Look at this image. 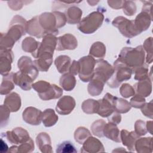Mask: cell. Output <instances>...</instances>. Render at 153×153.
Wrapping results in <instances>:
<instances>
[{
    "mask_svg": "<svg viewBox=\"0 0 153 153\" xmlns=\"http://www.w3.org/2000/svg\"><path fill=\"white\" fill-rule=\"evenodd\" d=\"M63 94V90L56 84H51L48 90L44 93L38 95L43 100H49L51 99L59 98Z\"/></svg>",
    "mask_w": 153,
    "mask_h": 153,
    "instance_id": "obj_30",
    "label": "cell"
},
{
    "mask_svg": "<svg viewBox=\"0 0 153 153\" xmlns=\"http://www.w3.org/2000/svg\"><path fill=\"white\" fill-rule=\"evenodd\" d=\"M151 20V13L142 10V12L136 16L133 21L136 28L140 33H141L148 29L150 26Z\"/></svg>",
    "mask_w": 153,
    "mask_h": 153,
    "instance_id": "obj_19",
    "label": "cell"
},
{
    "mask_svg": "<svg viewBox=\"0 0 153 153\" xmlns=\"http://www.w3.org/2000/svg\"><path fill=\"white\" fill-rule=\"evenodd\" d=\"M78 45L76 38L71 33H66L57 38V43L56 50L63 51L65 50H74Z\"/></svg>",
    "mask_w": 153,
    "mask_h": 153,
    "instance_id": "obj_15",
    "label": "cell"
},
{
    "mask_svg": "<svg viewBox=\"0 0 153 153\" xmlns=\"http://www.w3.org/2000/svg\"><path fill=\"white\" fill-rule=\"evenodd\" d=\"M117 97L107 93L102 99L98 100L99 109L97 114L102 117H108L115 111Z\"/></svg>",
    "mask_w": 153,
    "mask_h": 153,
    "instance_id": "obj_8",
    "label": "cell"
},
{
    "mask_svg": "<svg viewBox=\"0 0 153 153\" xmlns=\"http://www.w3.org/2000/svg\"><path fill=\"white\" fill-rule=\"evenodd\" d=\"M132 72L134 74V79L137 81H142L149 78L148 68L145 65H142L131 69Z\"/></svg>",
    "mask_w": 153,
    "mask_h": 153,
    "instance_id": "obj_39",
    "label": "cell"
},
{
    "mask_svg": "<svg viewBox=\"0 0 153 153\" xmlns=\"http://www.w3.org/2000/svg\"><path fill=\"white\" fill-rule=\"evenodd\" d=\"M112 23L126 37L131 38L140 33L136 28L133 20H129L123 16L117 17L112 21Z\"/></svg>",
    "mask_w": 153,
    "mask_h": 153,
    "instance_id": "obj_6",
    "label": "cell"
},
{
    "mask_svg": "<svg viewBox=\"0 0 153 153\" xmlns=\"http://www.w3.org/2000/svg\"><path fill=\"white\" fill-rule=\"evenodd\" d=\"M34 142L33 140L30 138L27 142L22 143L19 145V146L14 145L10 148L9 151L10 152H31L34 150Z\"/></svg>",
    "mask_w": 153,
    "mask_h": 153,
    "instance_id": "obj_35",
    "label": "cell"
},
{
    "mask_svg": "<svg viewBox=\"0 0 153 153\" xmlns=\"http://www.w3.org/2000/svg\"><path fill=\"white\" fill-rule=\"evenodd\" d=\"M82 13V10L76 6H72L66 10L64 14L66 16L67 23L74 25L79 23Z\"/></svg>",
    "mask_w": 153,
    "mask_h": 153,
    "instance_id": "obj_27",
    "label": "cell"
},
{
    "mask_svg": "<svg viewBox=\"0 0 153 153\" xmlns=\"http://www.w3.org/2000/svg\"><path fill=\"white\" fill-rule=\"evenodd\" d=\"M2 134L10 143L14 145L26 142L30 138L28 132L22 127L14 128L11 131H8Z\"/></svg>",
    "mask_w": 153,
    "mask_h": 153,
    "instance_id": "obj_10",
    "label": "cell"
},
{
    "mask_svg": "<svg viewBox=\"0 0 153 153\" xmlns=\"http://www.w3.org/2000/svg\"><path fill=\"white\" fill-rule=\"evenodd\" d=\"M14 55L11 50H0V72L2 75L9 74L11 69V63Z\"/></svg>",
    "mask_w": 153,
    "mask_h": 153,
    "instance_id": "obj_12",
    "label": "cell"
},
{
    "mask_svg": "<svg viewBox=\"0 0 153 153\" xmlns=\"http://www.w3.org/2000/svg\"><path fill=\"white\" fill-rule=\"evenodd\" d=\"M114 72V67H112L107 61L103 59H99L96 61L94 72L102 76L106 82L112 76Z\"/></svg>",
    "mask_w": 153,
    "mask_h": 153,
    "instance_id": "obj_18",
    "label": "cell"
},
{
    "mask_svg": "<svg viewBox=\"0 0 153 153\" xmlns=\"http://www.w3.org/2000/svg\"><path fill=\"white\" fill-rule=\"evenodd\" d=\"M134 129H135L134 131L139 136L145 135L148 131L145 122L140 120H137L136 121L134 124Z\"/></svg>",
    "mask_w": 153,
    "mask_h": 153,
    "instance_id": "obj_49",
    "label": "cell"
},
{
    "mask_svg": "<svg viewBox=\"0 0 153 153\" xmlns=\"http://www.w3.org/2000/svg\"><path fill=\"white\" fill-rule=\"evenodd\" d=\"M82 111L88 114L97 113L99 109V102L94 99H87L84 100L82 103Z\"/></svg>",
    "mask_w": 153,
    "mask_h": 153,
    "instance_id": "obj_38",
    "label": "cell"
},
{
    "mask_svg": "<svg viewBox=\"0 0 153 153\" xmlns=\"http://www.w3.org/2000/svg\"><path fill=\"white\" fill-rule=\"evenodd\" d=\"M57 43V38L55 35L51 34L45 35L40 42L39 46L37 51L32 55L34 58H36L38 56L42 53H51L53 54L54 50L56 48Z\"/></svg>",
    "mask_w": 153,
    "mask_h": 153,
    "instance_id": "obj_9",
    "label": "cell"
},
{
    "mask_svg": "<svg viewBox=\"0 0 153 153\" xmlns=\"http://www.w3.org/2000/svg\"><path fill=\"white\" fill-rule=\"evenodd\" d=\"M57 153H72L77 152L75 146L69 141H64L59 144L56 148Z\"/></svg>",
    "mask_w": 153,
    "mask_h": 153,
    "instance_id": "obj_43",
    "label": "cell"
},
{
    "mask_svg": "<svg viewBox=\"0 0 153 153\" xmlns=\"http://www.w3.org/2000/svg\"><path fill=\"white\" fill-rule=\"evenodd\" d=\"M27 22L20 16H14L11 20L7 33H1L0 50H11L15 42L27 32Z\"/></svg>",
    "mask_w": 153,
    "mask_h": 153,
    "instance_id": "obj_1",
    "label": "cell"
},
{
    "mask_svg": "<svg viewBox=\"0 0 153 153\" xmlns=\"http://www.w3.org/2000/svg\"><path fill=\"white\" fill-rule=\"evenodd\" d=\"M42 112L34 107H27L23 112V120L31 125H39L42 121Z\"/></svg>",
    "mask_w": 153,
    "mask_h": 153,
    "instance_id": "obj_14",
    "label": "cell"
},
{
    "mask_svg": "<svg viewBox=\"0 0 153 153\" xmlns=\"http://www.w3.org/2000/svg\"><path fill=\"white\" fill-rule=\"evenodd\" d=\"M143 48L147 53L146 62L149 64L152 62V38H148L144 42Z\"/></svg>",
    "mask_w": 153,
    "mask_h": 153,
    "instance_id": "obj_44",
    "label": "cell"
},
{
    "mask_svg": "<svg viewBox=\"0 0 153 153\" xmlns=\"http://www.w3.org/2000/svg\"><path fill=\"white\" fill-rule=\"evenodd\" d=\"M131 106L128 102L122 98L117 97L115 103V111L120 113L124 114L129 111Z\"/></svg>",
    "mask_w": 153,
    "mask_h": 153,
    "instance_id": "obj_41",
    "label": "cell"
},
{
    "mask_svg": "<svg viewBox=\"0 0 153 153\" xmlns=\"http://www.w3.org/2000/svg\"><path fill=\"white\" fill-rule=\"evenodd\" d=\"M123 12L127 15L129 16H133L134 14H135L136 11V7L135 5V3L133 1H124L123 3Z\"/></svg>",
    "mask_w": 153,
    "mask_h": 153,
    "instance_id": "obj_45",
    "label": "cell"
},
{
    "mask_svg": "<svg viewBox=\"0 0 153 153\" xmlns=\"http://www.w3.org/2000/svg\"><path fill=\"white\" fill-rule=\"evenodd\" d=\"M58 121V116L52 109H46L42 114V121L47 127L54 126Z\"/></svg>",
    "mask_w": 153,
    "mask_h": 153,
    "instance_id": "obj_34",
    "label": "cell"
},
{
    "mask_svg": "<svg viewBox=\"0 0 153 153\" xmlns=\"http://www.w3.org/2000/svg\"><path fill=\"white\" fill-rule=\"evenodd\" d=\"M26 31L29 35L34 36L38 38H41L45 35L43 29L39 25L38 16H35L27 22Z\"/></svg>",
    "mask_w": 153,
    "mask_h": 153,
    "instance_id": "obj_23",
    "label": "cell"
},
{
    "mask_svg": "<svg viewBox=\"0 0 153 153\" xmlns=\"http://www.w3.org/2000/svg\"><path fill=\"white\" fill-rule=\"evenodd\" d=\"M91 134L90 131L84 127H79L74 133V138L76 142L82 144L84 142Z\"/></svg>",
    "mask_w": 153,
    "mask_h": 153,
    "instance_id": "obj_40",
    "label": "cell"
},
{
    "mask_svg": "<svg viewBox=\"0 0 153 153\" xmlns=\"http://www.w3.org/2000/svg\"><path fill=\"white\" fill-rule=\"evenodd\" d=\"M54 64L59 73L65 74L69 71L71 60L68 56L61 55L55 59Z\"/></svg>",
    "mask_w": 153,
    "mask_h": 153,
    "instance_id": "obj_31",
    "label": "cell"
},
{
    "mask_svg": "<svg viewBox=\"0 0 153 153\" xmlns=\"http://www.w3.org/2000/svg\"><path fill=\"white\" fill-rule=\"evenodd\" d=\"M103 135L108 139L116 142H120V134L117 124L109 122L106 124L103 128Z\"/></svg>",
    "mask_w": 153,
    "mask_h": 153,
    "instance_id": "obj_28",
    "label": "cell"
},
{
    "mask_svg": "<svg viewBox=\"0 0 153 153\" xmlns=\"http://www.w3.org/2000/svg\"><path fill=\"white\" fill-rule=\"evenodd\" d=\"M36 142L39 150L43 153L53 152L51 139L48 134L45 132L40 133L36 137Z\"/></svg>",
    "mask_w": 153,
    "mask_h": 153,
    "instance_id": "obj_24",
    "label": "cell"
},
{
    "mask_svg": "<svg viewBox=\"0 0 153 153\" xmlns=\"http://www.w3.org/2000/svg\"><path fill=\"white\" fill-rule=\"evenodd\" d=\"M120 93L123 97L128 98L134 95V89L130 84L124 83L121 86L120 88Z\"/></svg>",
    "mask_w": 153,
    "mask_h": 153,
    "instance_id": "obj_46",
    "label": "cell"
},
{
    "mask_svg": "<svg viewBox=\"0 0 153 153\" xmlns=\"http://www.w3.org/2000/svg\"><path fill=\"white\" fill-rule=\"evenodd\" d=\"M139 136L135 131H128L126 130H122L120 132V139L123 145L127 146L128 151H135L134 145Z\"/></svg>",
    "mask_w": 153,
    "mask_h": 153,
    "instance_id": "obj_21",
    "label": "cell"
},
{
    "mask_svg": "<svg viewBox=\"0 0 153 153\" xmlns=\"http://www.w3.org/2000/svg\"><path fill=\"white\" fill-rule=\"evenodd\" d=\"M145 51L142 45L135 48L124 47L117 59L121 63L131 69L144 64Z\"/></svg>",
    "mask_w": 153,
    "mask_h": 153,
    "instance_id": "obj_2",
    "label": "cell"
},
{
    "mask_svg": "<svg viewBox=\"0 0 153 153\" xmlns=\"http://www.w3.org/2000/svg\"><path fill=\"white\" fill-rule=\"evenodd\" d=\"M60 86L66 91H71L76 85V79L71 73H65L60 78Z\"/></svg>",
    "mask_w": 153,
    "mask_h": 153,
    "instance_id": "obj_33",
    "label": "cell"
},
{
    "mask_svg": "<svg viewBox=\"0 0 153 153\" xmlns=\"http://www.w3.org/2000/svg\"><path fill=\"white\" fill-rule=\"evenodd\" d=\"M106 81L100 75L94 73L88 85V93L93 96H96L102 92L104 85Z\"/></svg>",
    "mask_w": 153,
    "mask_h": 153,
    "instance_id": "obj_16",
    "label": "cell"
},
{
    "mask_svg": "<svg viewBox=\"0 0 153 153\" xmlns=\"http://www.w3.org/2000/svg\"><path fill=\"white\" fill-rule=\"evenodd\" d=\"M145 103V99L144 97L136 94L131 99L130 104L131 106L136 108H141Z\"/></svg>",
    "mask_w": 153,
    "mask_h": 153,
    "instance_id": "obj_48",
    "label": "cell"
},
{
    "mask_svg": "<svg viewBox=\"0 0 153 153\" xmlns=\"http://www.w3.org/2000/svg\"><path fill=\"white\" fill-rule=\"evenodd\" d=\"M152 138L151 137L139 138L135 142L134 148L137 152L147 153L152 152Z\"/></svg>",
    "mask_w": 153,
    "mask_h": 153,
    "instance_id": "obj_29",
    "label": "cell"
},
{
    "mask_svg": "<svg viewBox=\"0 0 153 153\" xmlns=\"http://www.w3.org/2000/svg\"><path fill=\"white\" fill-rule=\"evenodd\" d=\"M79 71V65L78 61L73 60L69 68V73L72 74L74 75H75L78 74Z\"/></svg>",
    "mask_w": 153,
    "mask_h": 153,
    "instance_id": "obj_52",
    "label": "cell"
},
{
    "mask_svg": "<svg viewBox=\"0 0 153 153\" xmlns=\"http://www.w3.org/2000/svg\"><path fill=\"white\" fill-rule=\"evenodd\" d=\"M13 81L16 85L20 87L22 90L27 91L32 88V82L34 80L29 75L18 71L14 73Z\"/></svg>",
    "mask_w": 153,
    "mask_h": 153,
    "instance_id": "obj_20",
    "label": "cell"
},
{
    "mask_svg": "<svg viewBox=\"0 0 153 153\" xmlns=\"http://www.w3.org/2000/svg\"><path fill=\"white\" fill-rule=\"evenodd\" d=\"M21 99L20 96L13 92L6 96L4 99V105L8 107L11 112H17L21 107Z\"/></svg>",
    "mask_w": 153,
    "mask_h": 153,
    "instance_id": "obj_25",
    "label": "cell"
},
{
    "mask_svg": "<svg viewBox=\"0 0 153 153\" xmlns=\"http://www.w3.org/2000/svg\"><path fill=\"white\" fill-rule=\"evenodd\" d=\"M17 65L20 72L29 75L33 80L36 78L39 71L30 57L27 56L21 57L18 60Z\"/></svg>",
    "mask_w": 153,
    "mask_h": 153,
    "instance_id": "obj_11",
    "label": "cell"
},
{
    "mask_svg": "<svg viewBox=\"0 0 153 153\" xmlns=\"http://www.w3.org/2000/svg\"><path fill=\"white\" fill-rule=\"evenodd\" d=\"M134 91L137 94L143 97H147L150 95L152 91L151 79L148 78L144 80L139 81L134 84Z\"/></svg>",
    "mask_w": 153,
    "mask_h": 153,
    "instance_id": "obj_26",
    "label": "cell"
},
{
    "mask_svg": "<svg viewBox=\"0 0 153 153\" xmlns=\"http://www.w3.org/2000/svg\"><path fill=\"white\" fill-rule=\"evenodd\" d=\"M114 69L113 75L107 81L108 85L111 88L118 87L121 82L129 79L131 76V69L117 60L114 62Z\"/></svg>",
    "mask_w": 153,
    "mask_h": 153,
    "instance_id": "obj_4",
    "label": "cell"
},
{
    "mask_svg": "<svg viewBox=\"0 0 153 153\" xmlns=\"http://www.w3.org/2000/svg\"><path fill=\"white\" fill-rule=\"evenodd\" d=\"M8 149V145L6 144V143L4 141L2 138L1 139V152L2 153L6 152Z\"/></svg>",
    "mask_w": 153,
    "mask_h": 153,
    "instance_id": "obj_54",
    "label": "cell"
},
{
    "mask_svg": "<svg viewBox=\"0 0 153 153\" xmlns=\"http://www.w3.org/2000/svg\"><path fill=\"white\" fill-rule=\"evenodd\" d=\"M108 121L110 123L118 124L121 121V116L119 113L114 111L111 115L108 117Z\"/></svg>",
    "mask_w": 153,
    "mask_h": 153,
    "instance_id": "obj_51",
    "label": "cell"
},
{
    "mask_svg": "<svg viewBox=\"0 0 153 153\" xmlns=\"http://www.w3.org/2000/svg\"><path fill=\"white\" fill-rule=\"evenodd\" d=\"M106 122L103 120H98L95 121L90 127L93 134L99 137L104 136L103 128Z\"/></svg>",
    "mask_w": 153,
    "mask_h": 153,
    "instance_id": "obj_42",
    "label": "cell"
},
{
    "mask_svg": "<svg viewBox=\"0 0 153 153\" xmlns=\"http://www.w3.org/2000/svg\"><path fill=\"white\" fill-rule=\"evenodd\" d=\"M75 104V100L72 97L64 96L57 103L56 110L60 115H68L73 111Z\"/></svg>",
    "mask_w": 153,
    "mask_h": 153,
    "instance_id": "obj_13",
    "label": "cell"
},
{
    "mask_svg": "<svg viewBox=\"0 0 153 153\" xmlns=\"http://www.w3.org/2000/svg\"><path fill=\"white\" fill-rule=\"evenodd\" d=\"M104 151V146L102 142L98 139L91 136L84 142L81 149V152L97 153Z\"/></svg>",
    "mask_w": 153,
    "mask_h": 153,
    "instance_id": "obj_17",
    "label": "cell"
},
{
    "mask_svg": "<svg viewBox=\"0 0 153 153\" xmlns=\"http://www.w3.org/2000/svg\"><path fill=\"white\" fill-rule=\"evenodd\" d=\"M10 110L5 105H2L1 106V127H4L7 125L9 117Z\"/></svg>",
    "mask_w": 153,
    "mask_h": 153,
    "instance_id": "obj_47",
    "label": "cell"
},
{
    "mask_svg": "<svg viewBox=\"0 0 153 153\" xmlns=\"http://www.w3.org/2000/svg\"><path fill=\"white\" fill-rule=\"evenodd\" d=\"M89 53L92 57L103 58L106 54V47L101 42H96L91 46Z\"/></svg>",
    "mask_w": 153,
    "mask_h": 153,
    "instance_id": "obj_37",
    "label": "cell"
},
{
    "mask_svg": "<svg viewBox=\"0 0 153 153\" xmlns=\"http://www.w3.org/2000/svg\"><path fill=\"white\" fill-rule=\"evenodd\" d=\"M141 111L143 114L150 118H152V101L149 103H145V105L141 108Z\"/></svg>",
    "mask_w": 153,
    "mask_h": 153,
    "instance_id": "obj_50",
    "label": "cell"
},
{
    "mask_svg": "<svg viewBox=\"0 0 153 153\" xmlns=\"http://www.w3.org/2000/svg\"><path fill=\"white\" fill-rule=\"evenodd\" d=\"M109 6L114 9H119L123 8L124 1H108Z\"/></svg>",
    "mask_w": 153,
    "mask_h": 153,
    "instance_id": "obj_53",
    "label": "cell"
},
{
    "mask_svg": "<svg viewBox=\"0 0 153 153\" xmlns=\"http://www.w3.org/2000/svg\"><path fill=\"white\" fill-rule=\"evenodd\" d=\"M38 20L45 35L51 34L56 36L58 34L57 20L54 12L41 14L38 16Z\"/></svg>",
    "mask_w": 153,
    "mask_h": 153,
    "instance_id": "obj_7",
    "label": "cell"
},
{
    "mask_svg": "<svg viewBox=\"0 0 153 153\" xmlns=\"http://www.w3.org/2000/svg\"><path fill=\"white\" fill-rule=\"evenodd\" d=\"M103 19L104 16L101 12H92L79 22L78 29L85 34L93 33L102 26Z\"/></svg>",
    "mask_w": 153,
    "mask_h": 153,
    "instance_id": "obj_3",
    "label": "cell"
},
{
    "mask_svg": "<svg viewBox=\"0 0 153 153\" xmlns=\"http://www.w3.org/2000/svg\"><path fill=\"white\" fill-rule=\"evenodd\" d=\"M152 121H147L146 124V128H147V131H148L151 134H152Z\"/></svg>",
    "mask_w": 153,
    "mask_h": 153,
    "instance_id": "obj_55",
    "label": "cell"
},
{
    "mask_svg": "<svg viewBox=\"0 0 153 153\" xmlns=\"http://www.w3.org/2000/svg\"><path fill=\"white\" fill-rule=\"evenodd\" d=\"M96 61L94 57L90 55L82 57L78 60L79 65L78 74L82 81L87 82L91 80L94 74Z\"/></svg>",
    "mask_w": 153,
    "mask_h": 153,
    "instance_id": "obj_5",
    "label": "cell"
},
{
    "mask_svg": "<svg viewBox=\"0 0 153 153\" xmlns=\"http://www.w3.org/2000/svg\"><path fill=\"white\" fill-rule=\"evenodd\" d=\"M13 75L14 73L11 72L4 75L0 88V93L1 95L10 93V92L14 88L15 84L13 81Z\"/></svg>",
    "mask_w": 153,
    "mask_h": 153,
    "instance_id": "obj_32",
    "label": "cell"
},
{
    "mask_svg": "<svg viewBox=\"0 0 153 153\" xmlns=\"http://www.w3.org/2000/svg\"><path fill=\"white\" fill-rule=\"evenodd\" d=\"M40 42L36 41L32 37H26L22 41V49L25 52L30 53L32 54H34L38 50Z\"/></svg>",
    "mask_w": 153,
    "mask_h": 153,
    "instance_id": "obj_36",
    "label": "cell"
},
{
    "mask_svg": "<svg viewBox=\"0 0 153 153\" xmlns=\"http://www.w3.org/2000/svg\"><path fill=\"white\" fill-rule=\"evenodd\" d=\"M53 54L42 53L38 56L33 63L38 71L47 72L53 62Z\"/></svg>",
    "mask_w": 153,
    "mask_h": 153,
    "instance_id": "obj_22",
    "label": "cell"
}]
</instances>
